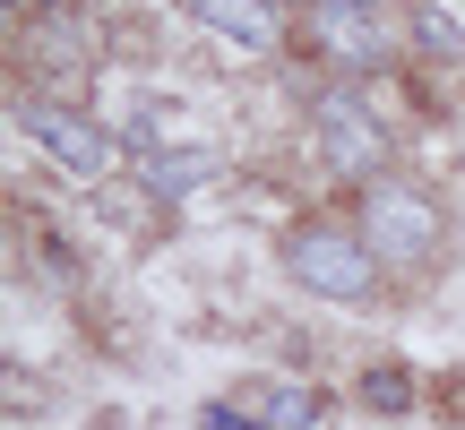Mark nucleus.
I'll return each mask as SVG.
<instances>
[{
    "mask_svg": "<svg viewBox=\"0 0 465 430\" xmlns=\"http://www.w3.org/2000/svg\"><path fill=\"white\" fill-rule=\"evenodd\" d=\"M284 276L302 284V293H319V301H371L380 293V249L362 241V224H302L293 241H284Z\"/></svg>",
    "mask_w": 465,
    "mask_h": 430,
    "instance_id": "1",
    "label": "nucleus"
},
{
    "mask_svg": "<svg viewBox=\"0 0 465 430\" xmlns=\"http://www.w3.org/2000/svg\"><path fill=\"white\" fill-rule=\"evenodd\" d=\"M311 138H319V164L336 181H380L388 164V121L371 112L362 95H319L311 103Z\"/></svg>",
    "mask_w": 465,
    "mask_h": 430,
    "instance_id": "2",
    "label": "nucleus"
},
{
    "mask_svg": "<svg viewBox=\"0 0 465 430\" xmlns=\"http://www.w3.org/2000/svg\"><path fill=\"white\" fill-rule=\"evenodd\" d=\"M362 241L380 249V267H422L440 249V207L422 199V190H397V181H380L362 199Z\"/></svg>",
    "mask_w": 465,
    "mask_h": 430,
    "instance_id": "3",
    "label": "nucleus"
},
{
    "mask_svg": "<svg viewBox=\"0 0 465 430\" xmlns=\"http://www.w3.org/2000/svg\"><path fill=\"white\" fill-rule=\"evenodd\" d=\"M17 121H26V138L44 147V164H61L69 181H104V172H113V138L86 112H69V103H26Z\"/></svg>",
    "mask_w": 465,
    "mask_h": 430,
    "instance_id": "4",
    "label": "nucleus"
},
{
    "mask_svg": "<svg viewBox=\"0 0 465 430\" xmlns=\"http://www.w3.org/2000/svg\"><path fill=\"white\" fill-rule=\"evenodd\" d=\"M319 34H328V52L353 61V69L397 61V44H405V34L388 26V0H319Z\"/></svg>",
    "mask_w": 465,
    "mask_h": 430,
    "instance_id": "5",
    "label": "nucleus"
},
{
    "mask_svg": "<svg viewBox=\"0 0 465 430\" xmlns=\"http://www.w3.org/2000/svg\"><path fill=\"white\" fill-rule=\"evenodd\" d=\"M216 172V155L199 147V138H182V147H147L130 164V181H138V199H155V207H173V199H190V190Z\"/></svg>",
    "mask_w": 465,
    "mask_h": 430,
    "instance_id": "6",
    "label": "nucleus"
},
{
    "mask_svg": "<svg viewBox=\"0 0 465 430\" xmlns=\"http://www.w3.org/2000/svg\"><path fill=\"white\" fill-rule=\"evenodd\" d=\"M190 17L216 26V34H232V44H250V52H267L284 34V9H276V0H190Z\"/></svg>",
    "mask_w": 465,
    "mask_h": 430,
    "instance_id": "7",
    "label": "nucleus"
},
{
    "mask_svg": "<svg viewBox=\"0 0 465 430\" xmlns=\"http://www.w3.org/2000/svg\"><path fill=\"white\" fill-rule=\"evenodd\" d=\"M362 405H371V414H405V405H414V379H405L397 362L362 370Z\"/></svg>",
    "mask_w": 465,
    "mask_h": 430,
    "instance_id": "8",
    "label": "nucleus"
},
{
    "mask_svg": "<svg viewBox=\"0 0 465 430\" xmlns=\"http://www.w3.org/2000/svg\"><path fill=\"white\" fill-rule=\"evenodd\" d=\"M405 26H414L422 44L440 52V61H465V34H457V26H449V17H440V9H431V0H414V9H405Z\"/></svg>",
    "mask_w": 465,
    "mask_h": 430,
    "instance_id": "9",
    "label": "nucleus"
},
{
    "mask_svg": "<svg viewBox=\"0 0 465 430\" xmlns=\"http://www.w3.org/2000/svg\"><path fill=\"white\" fill-rule=\"evenodd\" d=\"M311 422H319L311 387H276V396H267V430H311Z\"/></svg>",
    "mask_w": 465,
    "mask_h": 430,
    "instance_id": "10",
    "label": "nucleus"
},
{
    "mask_svg": "<svg viewBox=\"0 0 465 430\" xmlns=\"http://www.w3.org/2000/svg\"><path fill=\"white\" fill-rule=\"evenodd\" d=\"M9 9H44V0H9Z\"/></svg>",
    "mask_w": 465,
    "mask_h": 430,
    "instance_id": "11",
    "label": "nucleus"
}]
</instances>
